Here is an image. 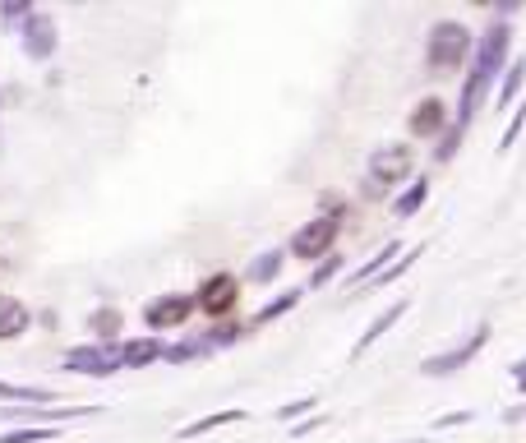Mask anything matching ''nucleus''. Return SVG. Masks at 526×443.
Returning <instances> with one entry per match:
<instances>
[{"label": "nucleus", "instance_id": "7", "mask_svg": "<svg viewBox=\"0 0 526 443\" xmlns=\"http://www.w3.org/2000/svg\"><path fill=\"white\" fill-rule=\"evenodd\" d=\"M19 42H24V56L28 60H37V65H42V60H51V56H56V47H60L56 19H51L47 10H33L24 24H19Z\"/></svg>", "mask_w": 526, "mask_h": 443}, {"label": "nucleus", "instance_id": "3", "mask_svg": "<svg viewBox=\"0 0 526 443\" xmlns=\"http://www.w3.org/2000/svg\"><path fill=\"white\" fill-rule=\"evenodd\" d=\"M337 236H342V217L337 213H319L314 222H305V227L291 236V245L287 250L296 254V259H328L333 254V245H337Z\"/></svg>", "mask_w": 526, "mask_h": 443}, {"label": "nucleus", "instance_id": "31", "mask_svg": "<svg viewBox=\"0 0 526 443\" xmlns=\"http://www.w3.org/2000/svg\"><path fill=\"white\" fill-rule=\"evenodd\" d=\"M513 379H517V393H526V356L513 365Z\"/></svg>", "mask_w": 526, "mask_h": 443}, {"label": "nucleus", "instance_id": "6", "mask_svg": "<svg viewBox=\"0 0 526 443\" xmlns=\"http://www.w3.org/2000/svg\"><path fill=\"white\" fill-rule=\"evenodd\" d=\"M65 370L88 374V379H111L120 370V342H88V347L65 351Z\"/></svg>", "mask_w": 526, "mask_h": 443}, {"label": "nucleus", "instance_id": "30", "mask_svg": "<svg viewBox=\"0 0 526 443\" xmlns=\"http://www.w3.org/2000/svg\"><path fill=\"white\" fill-rule=\"evenodd\" d=\"M471 411H453V416H439V430H453V425H467Z\"/></svg>", "mask_w": 526, "mask_h": 443}, {"label": "nucleus", "instance_id": "11", "mask_svg": "<svg viewBox=\"0 0 526 443\" xmlns=\"http://www.w3.org/2000/svg\"><path fill=\"white\" fill-rule=\"evenodd\" d=\"M33 328V310L19 296H0V342H14Z\"/></svg>", "mask_w": 526, "mask_h": 443}, {"label": "nucleus", "instance_id": "17", "mask_svg": "<svg viewBox=\"0 0 526 443\" xmlns=\"http://www.w3.org/2000/svg\"><path fill=\"white\" fill-rule=\"evenodd\" d=\"M120 328H125V314L116 305H102V310L88 314V333H97V342H116Z\"/></svg>", "mask_w": 526, "mask_h": 443}, {"label": "nucleus", "instance_id": "12", "mask_svg": "<svg viewBox=\"0 0 526 443\" xmlns=\"http://www.w3.org/2000/svg\"><path fill=\"white\" fill-rule=\"evenodd\" d=\"M443 125H448V107H443L439 97H425V102L411 111V134H420V139L443 134Z\"/></svg>", "mask_w": 526, "mask_h": 443}, {"label": "nucleus", "instance_id": "13", "mask_svg": "<svg viewBox=\"0 0 526 443\" xmlns=\"http://www.w3.org/2000/svg\"><path fill=\"white\" fill-rule=\"evenodd\" d=\"M402 314H407V300H393V305H388V310H383L379 319H374V324L365 328V333H360V342H356V347H351V356H365V351H370L374 342H383V337L393 333V324H397V319H402Z\"/></svg>", "mask_w": 526, "mask_h": 443}, {"label": "nucleus", "instance_id": "25", "mask_svg": "<svg viewBox=\"0 0 526 443\" xmlns=\"http://www.w3.org/2000/svg\"><path fill=\"white\" fill-rule=\"evenodd\" d=\"M342 264H347L342 254H328V259H323V264L310 273V287H314V291H319V287H328V282H333V277L342 273Z\"/></svg>", "mask_w": 526, "mask_h": 443}, {"label": "nucleus", "instance_id": "2", "mask_svg": "<svg viewBox=\"0 0 526 443\" xmlns=\"http://www.w3.org/2000/svg\"><path fill=\"white\" fill-rule=\"evenodd\" d=\"M471 33L462 24H453V19H439V24L430 28V42H425V56H430L434 70H462L471 60Z\"/></svg>", "mask_w": 526, "mask_h": 443}, {"label": "nucleus", "instance_id": "19", "mask_svg": "<svg viewBox=\"0 0 526 443\" xmlns=\"http://www.w3.org/2000/svg\"><path fill=\"white\" fill-rule=\"evenodd\" d=\"M0 402H33V407H42V402H56V393H51V388L10 384V379H0Z\"/></svg>", "mask_w": 526, "mask_h": 443}, {"label": "nucleus", "instance_id": "28", "mask_svg": "<svg viewBox=\"0 0 526 443\" xmlns=\"http://www.w3.org/2000/svg\"><path fill=\"white\" fill-rule=\"evenodd\" d=\"M522 125H526V107H517V111H513V120H508V130H503V139H499V153H508V148L517 144Z\"/></svg>", "mask_w": 526, "mask_h": 443}, {"label": "nucleus", "instance_id": "23", "mask_svg": "<svg viewBox=\"0 0 526 443\" xmlns=\"http://www.w3.org/2000/svg\"><path fill=\"white\" fill-rule=\"evenodd\" d=\"M56 425H19V430H5L0 443H51L56 439Z\"/></svg>", "mask_w": 526, "mask_h": 443}, {"label": "nucleus", "instance_id": "29", "mask_svg": "<svg viewBox=\"0 0 526 443\" xmlns=\"http://www.w3.org/2000/svg\"><path fill=\"white\" fill-rule=\"evenodd\" d=\"M28 14H33L28 0H10V5H0V19H5V24H24Z\"/></svg>", "mask_w": 526, "mask_h": 443}, {"label": "nucleus", "instance_id": "20", "mask_svg": "<svg viewBox=\"0 0 526 443\" xmlns=\"http://www.w3.org/2000/svg\"><path fill=\"white\" fill-rule=\"evenodd\" d=\"M282 264H287V250H263L259 259L250 264V273H245V277H250V282H259V287H268V282L282 273Z\"/></svg>", "mask_w": 526, "mask_h": 443}, {"label": "nucleus", "instance_id": "27", "mask_svg": "<svg viewBox=\"0 0 526 443\" xmlns=\"http://www.w3.org/2000/svg\"><path fill=\"white\" fill-rule=\"evenodd\" d=\"M314 407H319L314 397H296V402H287V407H277V420H300V416H310Z\"/></svg>", "mask_w": 526, "mask_h": 443}, {"label": "nucleus", "instance_id": "32", "mask_svg": "<svg viewBox=\"0 0 526 443\" xmlns=\"http://www.w3.org/2000/svg\"><path fill=\"white\" fill-rule=\"evenodd\" d=\"M402 443H425V439H402Z\"/></svg>", "mask_w": 526, "mask_h": 443}, {"label": "nucleus", "instance_id": "9", "mask_svg": "<svg viewBox=\"0 0 526 443\" xmlns=\"http://www.w3.org/2000/svg\"><path fill=\"white\" fill-rule=\"evenodd\" d=\"M194 314V296L185 291H171V296H157L144 305V324L153 333H171V328H185V319Z\"/></svg>", "mask_w": 526, "mask_h": 443}, {"label": "nucleus", "instance_id": "16", "mask_svg": "<svg viewBox=\"0 0 526 443\" xmlns=\"http://www.w3.org/2000/svg\"><path fill=\"white\" fill-rule=\"evenodd\" d=\"M397 254H402V245H397V240H388V245H383V250L374 254V259H365V264H360L356 273H351V287H370L374 277H379L383 268H388V259H397Z\"/></svg>", "mask_w": 526, "mask_h": 443}, {"label": "nucleus", "instance_id": "22", "mask_svg": "<svg viewBox=\"0 0 526 443\" xmlns=\"http://www.w3.org/2000/svg\"><path fill=\"white\" fill-rule=\"evenodd\" d=\"M300 296H305V291L300 287H291V291H282V296L277 300H268V305H263L259 314H254V324H273V319H282V314H291L300 305Z\"/></svg>", "mask_w": 526, "mask_h": 443}, {"label": "nucleus", "instance_id": "15", "mask_svg": "<svg viewBox=\"0 0 526 443\" xmlns=\"http://www.w3.org/2000/svg\"><path fill=\"white\" fill-rule=\"evenodd\" d=\"M97 407H5V416L14 420H79L93 416Z\"/></svg>", "mask_w": 526, "mask_h": 443}, {"label": "nucleus", "instance_id": "10", "mask_svg": "<svg viewBox=\"0 0 526 443\" xmlns=\"http://www.w3.org/2000/svg\"><path fill=\"white\" fill-rule=\"evenodd\" d=\"M162 337H134V342H120V370H148L153 360H162Z\"/></svg>", "mask_w": 526, "mask_h": 443}, {"label": "nucleus", "instance_id": "8", "mask_svg": "<svg viewBox=\"0 0 526 443\" xmlns=\"http://www.w3.org/2000/svg\"><path fill=\"white\" fill-rule=\"evenodd\" d=\"M236 305H240V277L236 273H213V277H204V287L194 291V310L213 314V319L231 314Z\"/></svg>", "mask_w": 526, "mask_h": 443}, {"label": "nucleus", "instance_id": "5", "mask_svg": "<svg viewBox=\"0 0 526 443\" xmlns=\"http://www.w3.org/2000/svg\"><path fill=\"white\" fill-rule=\"evenodd\" d=\"M490 333L494 328L490 324H476L467 333V342H457V347H448V351H439V356H425V365L420 370L430 374V379H448V374H457V370H467L471 360L485 351V342H490Z\"/></svg>", "mask_w": 526, "mask_h": 443}, {"label": "nucleus", "instance_id": "21", "mask_svg": "<svg viewBox=\"0 0 526 443\" xmlns=\"http://www.w3.org/2000/svg\"><path fill=\"white\" fill-rule=\"evenodd\" d=\"M199 356H213L204 337H185V342H171V347H162V360H167V365H185V360H199Z\"/></svg>", "mask_w": 526, "mask_h": 443}, {"label": "nucleus", "instance_id": "14", "mask_svg": "<svg viewBox=\"0 0 526 443\" xmlns=\"http://www.w3.org/2000/svg\"><path fill=\"white\" fill-rule=\"evenodd\" d=\"M240 420H245V407L213 411V416H199V420H190V425L180 430V439H199V434H213V430H222V425H240Z\"/></svg>", "mask_w": 526, "mask_h": 443}, {"label": "nucleus", "instance_id": "24", "mask_svg": "<svg viewBox=\"0 0 526 443\" xmlns=\"http://www.w3.org/2000/svg\"><path fill=\"white\" fill-rule=\"evenodd\" d=\"M425 199H430V180H416V185H411V190L393 204V213L397 217H416L420 208H425Z\"/></svg>", "mask_w": 526, "mask_h": 443}, {"label": "nucleus", "instance_id": "26", "mask_svg": "<svg viewBox=\"0 0 526 443\" xmlns=\"http://www.w3.org/2000/svg\"><path fill=\"white\" fill-rule=\"evenodd\" d=\"M245 337V328H236V324H217L213 333H204V342H208V351H217V347H231V342H240Z\"/></svg>", "mask_w": 526, "mask_h": 443}, {"label": "nucleus", "instance_id": "18", "mask_svg": "<svg viewBox=\"0 0 526 443\" xmlns=\"http://www.w3.org/2000/svg\"><path fill=\"white\" fill-rule=\"evenodd\" d=\"M522 84H526V60L517 56V60H508V70H503V84H499V107H513L517 102V93H522Z\"/></svg>", "mask_w": 526, "mask_h": 443}, {"label": "nucleus", "instance_id": "1", "mask_svg": "<svg viewBox=\"0 0 526 443\" xmlns=\"http://www.w3.org/2000/svg\"><path fill=\"white\" fill-rule=\"evenodd\" d=\"M508 51H513V28L503 24V19H494V24L480 33L476 47H471V70H467V84H462L457 116H453V125L439 134V148H434V157H439V162H453L457 144L467 139L476 111L485 107V97L494 93V79L508 70Z\"/></svg>", "mask_w": 526, "mask_h": 443}, {"label": "nucleus", "instance_id": "4", "mask_svg": "<svg viewBox=\"0 0 526 443\" xmlns=\"http://www.w3.org/2000/svg\"><path fill=\"white\" fill-rule=\"evenodd\" d=\"M416 171V148L407 144H388V148H374L370 157V180H365V194H383V185H397Z\"/></svg>", "mask_w": 526, "mask_h": 443}]
</instances>
